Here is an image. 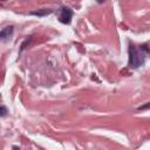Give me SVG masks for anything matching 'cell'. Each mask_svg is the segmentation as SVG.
I'll use <instances>...</instances> for the list:
<instances>
[{
	"label": "cell",
	"instance_id": "1",
	"mask_svg": "<svg viewBox=\"0 0 150 150\" xmlns=\"http://www.w3.org/2000/svg\"><path fill=\"white\" fill-rule=\"evenodd\" d=\"M128 53H129V60H128L129 68L137 69V68L144 66L146 59L150 55V49L146 45H141V46L130 45Z\"/></svg>",
	"mask_w": 150,
	"mask_h": 150
},
{
	"label": "cell",
	"instance_id": "2",
	"mask_svg": "<svg viewBox=\"0 0 150 150\" xmlns=\"http://www.w3.org/2000/svg\"><path fill=\"white\" fill-rule=\"evenodd\" d=\"M74 15V11L68 6H61L59 9V21L63 25H70Z\"/></svg>",
	"mask_w": 150,
	"mask_h": 150
},
{
	"label": "cell",
	"instance_id": "3",
	"mask_svg": "<svg viewBox=\"0 0 150 150\" xmlns=\"http://www.w3.org/2000/svg\"><path fill=\"white\" fill-rule=\"evenodd\" d=\"M13 32H14V27L13 26H6V27H4L1 29V32H0V39H1V41L5 42V41L9 40V38L13 34Z\"/></svg>",
	"mask_w": 150,
	"mask_h": 150
},
{
	"label": "cell",
	"instance_id": "4",
	"mask_svg": "<svg viewBox=\"0 0 150 150\" xmlns=\"http://www.w3.org/2000/svg\"><path fill=\"white\" fill-rule=\"evenodd\" d=\"M54 11L52 8H42V9H38V11H33L30 12L29 14L30 15H35V16H40V18H43V16H47L49 14H52Z\"/></svg>",
	"mask_w": 150,
	"mask_h": 150
},
{
	"label": "cell",
	"instance_id": "5",
	"mask_svg": "<svg viewBox=\"0 0 150 150\" xmlns=\"http://www.w3.org/2000/svg\"><path fill=\"white\" fill-rule=\"evenodd\" d=\"M7 114H8V110H7V108H6V105H1L0 107V116L1 117H5V116H7Z\"/></svg>",
	"mask_w": 150,
	"mask_h": 150
},
{
	"label": "cell",
	"instance_id": "6",
	"mask_svg": "<svg viewBox=\"0 0 150 150\" xmlns=\"http://www.w3.org/2000/svg\"><path fill=\"white\" fill-rule=\"evenodd\" d=\"M29 41H30V36H29V38H27V39L25 40V42L21 45V49H20V52H21L22 49H25V48H26V45H27V43H29Z\"/></svg>",
	"mask_w": 150,
	"mask_h": 150
},
{
	"label": "cell",
	"instance_id": "7",
	"mask_svg": "<svg viewBox=\"0 0 150 150\" xmlns=\"http://www.w3.org/2000/svg\"><path fill=\"white\" fill-rule=\"evenodd\" d=\"M148 108H150V102H148V103H146V104H144V105L138 107V108H137V110H144V109H148Z\"/></svg>",
	"mask_w": 150,
	"mask_h": 150
},
{
	"label": "cell",
	"instance_id": "8",
	"mask_svg": "<svg viewBox=\"0 0 150 150\" xmlns=\"http://www.w3.org/2000/svg\"><path fill=\"white\" fill-rule=\"evenodd\" d=\"M13 150H19V146H13Z\"/></svg>",
	"mask_w": 150,
	"mask_h": 150
}]
</instances>
